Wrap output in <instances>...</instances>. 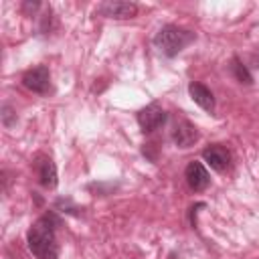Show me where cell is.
<instances>
[{"instance_id": "cell-1", "label": "cell", "mask_w": 259, "mask_h": 259, "mask_svg": "<svg viewBox=\"0 0 259 259\" xmlns=\"http://www.w3.org/2000/svg\"><path fill=\"white\" fill-rule=\"evenodd\" d=\"M57 227L59 219L53 212L38 217L26 233V243L30 253L36 259H59V243H57Z\"/></svg>"}, {"instance_id": "cell-2", "label": "cell", "mask_w": 259, "mask_h": 259, "mask_svg": "<svg viewBox=\"0 0 259 259\" xmlns=\"http://www.w3.org/2000/svg\"><path fill=\"white\" fill-rule=\"evenodd\" d=\"M194 40V32L176 26V24H166L158 30V34L154 36V45L166 55V57H176L186 45H190Z\"/></svg>"}, {"instance_id": "cell-3", "label": "cell", "mask_w": 259, "mask_h": 259, "mask_svg": "<svg viewBox=\"0 0 259 259\" xmlns=\"http://www.w3.org/2000/svg\"><path fill=\"white\" fill-rule=\"evenodd\" d=\"M138 123L142 127V132L150 134V132H156L158 127H162L166 123V111L158 105V103H150L146 105L144 109H140L138 113Z\"/></svg>"}, {"instance_id": "cell-4", "label": "cell", "mask_w": 259, "mask_h": 259, "mask_svg": "<svg viewBox=\"0 0 259 259\" xmlns=\"http://www.w3.org/2000/svg\"><path fill=\"white\" fill-rule=\"evenodd\" d=\"M99 12L107 18H115V20H125V18H134L138 12V6L134 2H125V0H107L99 4Z\"/></svg>"}, {"instance_id": "cell-5", "label": "cell", "mask_w": 259, "mask_h": 259, "mask_svg": "<svg viewBox=\"0 0 259 259\" xmlns=\"http://www.w3.org/2000/svg\"><path fill=\"white\" fill-rule=\"evenodd\" d=\"M22 85H24L28 91H32V93L45 95V93L49 91V87H51L49 69L40 65V67H34V69H30V71H26L24 77H22Z\"/></svg>"}, {"instance_id": "cell-6", "label": "cell", "mask_w": 259, "mask_h": 259, "mask_svg": "<svg viewBox=\"0 0 259 259\" xmlns=\"http://www.w3.org/2000/svg\"><path fill=\"white\" fill-rule=\"evenodd\" d=\"M184 178H186L188 186H190L192 190H196V192L204 190V188L210 184V176H208L206 168H204L200 162H196V160H192V162L186 166V170H184Z\"/></svg>"}, {"instance_id": "cell-7", "label": "cell", "mask_w": 259, "mask_h": 259, "mask_svg": "<svg viewBox=\"0 0 259 259\" xmlns=\"http://www.w3.org/2000/svg\"><path fill=\"white\" fill-rule=\"evenodd\" d=\"M34 170H36V178L45 188H55L57 186V166L49 156H38L34 162Z\"/></svg>"}, {"instance_id": "cell-8", "label": "cell", "mask_w": 259, "mask_h": 259, "mask_svg": "<svg viewBox=\"0 0 259 259\" xmlns=\"http://www.w3.org/2000/svg\"><path fill=\"white\" fill-rule=\"evenodd\" d=\"M202 158H204V162H206L212 170H217V172H225L227 166H229V162H231L229 150L223 148V146H219V144H212V146L204 148Z\"/></svg>"}, {"instance_id": "cell-9", "label": "cell", "mask_w": 259, "mask_h": 259, "mask_svg": "<svg viewBox=\"0 0 259 259\" xmlns=\"http://www.w3.org/2000/svg\"><path fill=\"white\" fill-rule=\"evenodd\" d=\"M172 140L178 148H190L198 140V130L188 119H180L172 132Z\"/></svg>"}, {"instance_id": "cell-10", "label": "cell", "mask_w": 259, "mask_h": 259, "mask_svg": "<svg viewBox=\"0 0 259 259\" xmlns=\"http://www.w3.org/2000/svg\"><path fill=\"white\" fill-rule=\"evenodd\" d=\"M188 93H190L192 101H194L196 105H200L204 111H212V109H214V97H212V91H210L206 85L192 81V83L188 85Z\"/></svg>"}, {"instance_id": "cell-11", "label": "cell", "mask_w": 259, "mask_h": 259, "mask_svg": "<svg viewBox=\"0 0 259 259\" xmlns=\"http://www.w3.org/2000/svg\"><path fill=\"white\" fill-rule=\"evenodd\" d=\"M231 73L235 75V79H237L239 83H245V85H251V83H253V77H251L249 69H247L237 57H233V61H231Z\"/></svg>"}, {"instance_id": "cell-12", "label": "cell", "mask_w": 259, "mask_h": 259, "mask_svg": "<svg viewBox=\"0 0 259 259\" xmlns=\"http://www.w3.org/2000/svg\"><path fill=\"white\" fill-rule=\"evenodd\" d=\"M2 123H4V127H12L16 123V113L12 111V107L8 103L2 105Z\"/></svg>"}]
</instances>
